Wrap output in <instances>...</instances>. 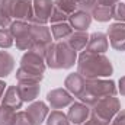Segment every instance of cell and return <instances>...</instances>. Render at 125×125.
Here are the masks:
<instances>
[{
    "instance_id": "28",
    "label": "cell",
    "mask_w": 125,
    "mask_h": 125,
    "mask_svg": "<svg viewBox=\"0 0 125 125\" xmlns=\"http://www.w3.org/2000/svg\"><path fill=\"white\" fill-rule=\"evenodd\" d=\"M114 19L116 22H122L125 23V3L118 1L114 6Z\"/></svg>"
},
{
    "instance_id": "10",
    "label": "cell",
    "mask_w": 125,
    "mask_h": 125,
    "mask_svg": "<svg viewBox=\"0 0 125 125\" xmlns=\"http://www.w3.org/2000/svg\"><path fill=\"white\" fill-rule=\"evenodd\" d=\"M26 114L29 115L33 125H42V122L47 121V116L50 114V108L42 100H33L26 109Z\"/></svg>"
},
{
    "instance_id": "15",
    "label": "cell",
    "mask_w": 125,
    "mask_h": 125,
    "mask_svg": "<svg viewBox=\"0 0 125 125\" xmlns=\"http://www.w3.org/2000/svg\"><path fill=\"white\" fill-rule=\"evenodd\" d=\"M1 105L3 106H7L13 111H18L22 108L23 105V100L21 99V94L18 92V87L16 86H7L6 92L1 97Z\"/></svg>"
},
{
    "instance_id": "21",
    "label": "cell",
    "mask_w": 125,
    "mask_h": 125,
    "mask_svg": "<svg viewBox=\"0 0 125 125\" xmlns=\"http://www.w3.org/2000/svg\"><path fill=\"white\" fill-rule=\"evenodd\" d=\"M16 80L18 83L19 82H26V83H41V80L44 79V74L42 73H36V71H32L28 70L25 67H19L16 70Z\"/></svg>"
},
{
    "instance_id": "36",
    "label": "cell",
    "mask_w": 125,
    "mask_h": 125,
    "mask_svg": "<svg viewBox=\"0 0 125 125\" xmlns=\"http://www.w3.org/2000/svg\"><path fill=\"white\" fill-rule=\"evenodd\" d=\"M118 84H119V87H118V92L121 93V96H125V76L119 79Z\"/></svg>"
},
{
    "instance_id": "17",
    "label": "cell",
    "mask_w": 125,
    "mask_h": 125,
    "mask_svg": "<svg viewBox=\"0 0 125 125\" xmlns=\"http://www.w3.org/2000/svg\"><path fill=\"white\" fill-rule=\"evenodd\" d=\"M31 36L33 42H44V44H52V35L51 29L47 25H41V23H31L29 26Z\"/></svg>"
},
{
    "instance_id": "1",
    "label": "cell",
    "mask_w": 125,
    "mask_h": 125,
    "mask_svg": "<svg viewBox=\"0 0 125 125\" xmlns=\"http://www.w3.org/2000/svg\"><path fill=\"white\" fill-rule=\"evenodd\" d=\"M77 73H80L86 80L105 79L112 76L114 65L105 54L82 51L77 58Z\"/></svg>"
},
{
    "instance_id": "35",
    "label": "cell",
    "mask_w": 125,
    "mask_h": 125,
    "mask_svg": "<svg viewBox=\"0 0 125 125\" xmlns=\"http://www.w3.org/2000/svg\"><path fill=\"white\" fill-rule=\"evenodd\" d=\"M16 1L18 0H0V7L3 10H6L7 13H10V16H12V9H13Z\"/></svg>"
},
{
    "instance_id": "11",
    "label": "cell",
    "mask_w": 125,
    "mask_h": 125,
    "mask_svg": "<svg viewBox=\"0 0 125 125\" xmlns=\"http://www.w3.org/2000/svg\"><path fill=\"white\" fill-rule=\"evenodd\" d=\"M21 67H25L28 70L36 71V73H45L47 70V64H45V58H42L41 55L32 52V51H26L22 58H21Z\"/></svg>"
},
{
    "instance_id": "16",
    "label": "cell",
    "mask_w": 125,
    "mask_h": 125,
    "mask_svg": "<svg viewBox=\"0 0 125 125\" xmlns=\"http://www.w3.org/2000/svg\"><path fill=\"white\" fill-rule=\"evenodd\" d=\"M18 92L21 94V99L23 102H33L41 92L39 83H26V82H19L18 83Z\"/></svg>"
},
{
    "instance_id": "37",
    "label": "cell",
    "mask_w": 125,
    "mask_h": 125,
    "mask_svg": "<svg viewBox=\"0 0 125 125\" xmlns=\"http://www.w3.org/2000/svg\"><path fill=\"white\" fill-rule=\"evenodd\" d=\"M119 0H97L99 4H105V6H115Z\"/></svg>"
},
{
    "instance_id": "12",
    "label": "cell",
    "mask_w": 125,
    "mask_h": 125,
    "mask_svg": "<svg viewBox=\"0 0 125 125\" xmlns=\"http://www.w3.org/2000/svg\"><path fill=\"white\" fill-rule=\"evenodd\" d=\"M64 86L74 97H79L86 89V79L80 73H70L64 80Z\"/></svg>"
},
{
    "instance_id": "5",
    "label": "cell",
    "mask_w": 125,
    "mask_h": 125,
    "mask_svg": "<svg viewBox=\"0 0 125 125\" xmlns=\"http://www.w3.org/2000/svg\"><path fill=\"white\" fill-rule=\"evenodd\" d=\"M54 10V0H33V18L31 23L47 25Z\"/></svg>"
},
{
    "instance_id": "25",
    "label": "cell",
    "mask_w": 125,
    "mask_h": 125,
    "mask_svg": "<svg viewBox=\"0 0 125 125\" xmlns=\"http://www.w3.org/2000/svg\"><path fill=\"white\" fill-rule=\"evenodd\" d=\"M16 111L0 105V125H15Z\"/></svg>"
},
{
    "instance_id": "39",
    "label": "cell",
    "mask_w": 125,
    "mask_h": 125,
    "mask_svg": "<svg viewBox=\"0 0 125 125\" xmlns=\"http://www.w3.org/2000/svg\"><path fill=\"white\" fill-rule=\"evenodd\" d=\"M6 86H7V84H6L3 80H0V102H1V97H3V94L6 92V89H7Z\"/></svg>"
},
{
    "instance_id": "13",
    "label": "cell",
    "mask_w": 125,
    "mask_h": 125,
    "mask_svg": "<svg viewBox=\"0 0 125 125\" xmlns=\"http://www.w3.org/2000/svg\"><path fill=\"white\" fill-rule=\"evenodd\" d=\"M109 48V42H108V36L103 32H94L92 35H89V42L86 47V51L94 52V54H105Z\"/></svg>"
},
{
    "instance_id": "18",
    "label": "cell",
    "mask_w": 125,
    "mask_h": 125,
    "mask_svg": "<svg viewBox=\"0 0 125 125\" xmlns=\"http://www.w3.org/2000/svg\"><path fill=\"white\" fill-rule=\"evenodd\" d=\"M65 42L77 52V51H83L87 47L89 42V35L86 31H73V33L65 39Z\"/></svg>"
},
{
    "instance_id": "40",
    "label": "cell",
    "mask_w": 125,
    "mask_h": 125,
    "mask_svg": "<svg viewBox=\"0 0 125 125\" xmlns=\"http://www.w3.org/2000/svg\"><path fill=\"white\" fill-rule=\"evenodd\" d=\"M0 105H1V102H0Z\"/></svg>"
},
{
    "instance_id": "19",
    "label": "cell",
    "mask_w": 125,
    "mask_h": 125,
    "mask_svg": "<svg viewBox=\"0 0 125 125\" xmlns=\"http://www.w3.org/2000/svg\"><path fill=\"white\" fill-rule=\"evenodd\" d=\"M90 15L97 22H109L111 19H114V6H105L97 3L92 9Z\"/></svg>"
},
{
    "instance_id": "33",
    "label": "cell",
    "mask_w": 125,
    "mask_h": 125,
    "mask_svg": "<svg viewBox=\"0 0 125 125\" xmlns=\"http://www.w3.org/2000/svg\"><path fill=\"white\" fill-rule=\"evenodd\" d=\"M12 22H13V18L10 16V13H7L0 7V28H9Z\"/></svg>"
},
{
    "instance_id": "7",
    "label": "cell",
    "mask_w": 125,
    "mask_h": 125,
    "mask_svg": "<svg viewBox=\"0 0 125 125\" xmlns=\"http://www.w3.org/2000/svg\"><path fill=\"white\" fill-rule=\"evenodd\" d=\"M106 36L111 42V47L116 51H125V23L122 22H115L111 23Z\"/></svg>"
},
{
    "instance_id": "27",
    "label": "cell",
    "mask_w": 125,
    "mask_h": 125,
    "mask_svg": "<svg viewBox=\"0 0 125 125\" xmlns=\"http://www.w3.org/2000/svg\"><path fill=\"white\" fill-rule=\"evenodd\" d=\"M13 44H15V39L9 31V28H0V48L6 50V48L13 47Z\"/></svg>"
},
{
    "instance_id": "22",
    "label": "cell",
    "mask_w": 125,
    "mask_h": 125,
    "mask_svg": "<svg viewBox=\"0 0 125 125\" xmlns=\"http://www.w3.org/2000/svg\"><path fill=\"white\" fill-rule=\"evenodd\" d=\"M71 33H73V28L68 22L51 25V35H52V39H55V41H65Z\"/></svg>"
},
{
    "instance_id": "29",
    "label": "cell",
    "mask_w": 125,
    "mask_h": 125,
    "mask_svg": "<svg viewBox=\"0 0 125 125\" xmlns=\"http://www.w3.org/2000/svg\"><path fill=\"white\" fill-rule=\"evenodd\" d=\"M68 18H70L68 15H65L64 12L58 10L57 7H54V10L51 13V18H50V22H51V25L52 23H61V22H67Z\"/></svg>"
},
{
    "instance_id": "9",
    "label": "cell",
    "mask_w": 125,
    "mask_h": 125,
    "mask_svg": "<svg viewBox=\"0 0 125 125\" xmlns=\"http://www.w3.org/2000/svg\"><path fill=\"white\" fill-rule=\"evenodd\" d=\"M12 18L31 23L33 18V0H18L12 9Z\"/></svg>"
},
{
    "instance_id": "23",
    "label": "cell",
    "mask_w": 125,
    "mask_h": 125,
    "mask_svg": "<svg viewBox=\"0 0 125 125\" xmlns=\"http://www.w3.org/2000/svg\"><path fill=\"white\" fill-rule=\"evenodd\" d=\"M15 70V58L7 51H0V77H7Z\"/></svg>"
},
{
    "instance_id": "30",
    "label": "cell",
    "mask_w": 125,
    "mask_h": 125,
    "mask_svg": "<svg viewBox=\"0 0 125 125\" xmlns=\"http://www.w3.org/2000/svg\"><path fill=\"white\" fill-rule=\"evenodd\" d=\"M77 4V10H84V12H92L94 6L97 4V0H74Z\"/></svg>"
},
{
    "instance_id": "24",
    "label": "cell",
    "mask_w": 125,
    "mask_h": 125,
    "mask_svg": "<svg viewBox=\"0 0 125 125\" xmlns=\"http://www.w3.org/2000/svg\"><path fill=\"white\" fill-rule=\"evenodd\" d=\"M47 125H71V122L68 121L67 115L61 112L60 109H54L48 114L47 116Z\"/></svg>"
},
{
    "instance_id": "26",
    "label": "cell",
    "mask_w": 125,
    "mask_h": 125,
    "mask_svg": "<svg viewBox=\"0 0 125 125\" xmlns=\"http://www.w3.org/2000/svg\"><path fill=\"white\" fill-rule=\"evenodd\" d=\"M54 7H57L58 10L64 12L65 15H71L73 12L77 10V4L74 0H55L54 1Z\"/></svg>"
},
{
    "instance_id": "8",
    "label": "cell",
    "mask_w": 125,
    "mask_h": 125,
    "mask_svg": "<svg viewBox=\"0 0 125 125\" xmlns=\"http://www.w3.org/2000/svg\"><path fill=\"white\" fill-rule=\"evenodd\" d=\"M90 116V106L83 102H73L67 112V118L71 125H83Z\"/></svg>"
},
{
    "instance_id": "34",
    "label": "cell",
    "mask_w": 125,
    "mask_h": 125,
    "mask_svg": "<svg viewBox=\"0 0 125 125\" xmlns=\"http://www.w3.org/2000/svg\"><path fill=\"white\" fill-rule=\"evenodd\" d=\"M111 125H125V109H121L115 118L111 121Z\"/></svg>"
},
{
    "instance_id": "2",
    "label": "cell",
    "mask_w": 125,
    "mask_h": 125,
    "mask_svg": "<svg viewBox=\"0 0 125 125\" xmlns=\"http://www.w3.org/2000/svg\"><path fill=\"white\" fill-rule=\"evenodd\" d=\"M45 64L52 70L71 68L74 64H77V52L65 41H55L50 44L47 50Z\"/></svg>"
},
{
    "instance_id": "6",
    "label": "cell",
    "mask_w": 125,
    "mask_h": 125,
    "mask_svg": "<svg viewBox=\"0 0 125 125\" xmlns=\"http://www.w3.org/2000/svg\"><path fill=\"white\" fill-rule=\"evenodd\" d=\"M47 100L52 109H62L65 106H70L74 102V96L70 93L67 89H52L47 93Z\"/></svg>"
},
{
    "instance_id": "31",
    "label": "cell",
    "mask_w": 125,
    "mask_h": 125,
    "mask_svg": "<svg viewBox=\"0 0 125 125\" xmlns=\"http://www.w3.org/2000/svg\"><path fill=\"white\" fill-rule=\"evenodd\" d=\"M48 44H44V42H32L31 45V50L32 52H35V54H38V55H41L42 58H45V54H47V50H48Z\"/></svg>"
},
{
    "instance_id": "14",
    "label": "cell",
    "mask_w": 125,
    "mask_h": 125,
    "mask_svg": "<svg viewBox=\"0 0 125 125\" xmlns=\"http://www.w3.org/2000/svg\"><path fill=\"white\" fill-rule=\"evenodd\" d=\"M92 15L90 12H84V10H76L70 15L68 18V23L71 25L73 31H87V28L92 23Z\"/></svg>"
},
{
    "instance_id": "4",
    "label": "cell",
    "mask_w": 125,
    "mask_h": 125,
    "mask_svg": "<svg viewBox=\"0 0 125 125\" xmlns=\"http://www.w3.org/2000/svg\"><path fill=\"white\" fill-rule=\"evenodd\" d=\"M121 111V102L116 96H106L99 99L90 108V116L96 118L102 124L109 125L115 115Z\"/></svg>"
},
{
    "instance_id": "3",
    "label": "cell",
    "mask_w": 125,
    "mask_h": 125,
    "mask_svg": "<svg viewBox=\"0 0 125 125\" xmlns=\"http://www.w3.org/2000/svg\"><path fill=\"white\" fill-rule=\"evenodd\" d=\"M116 93H118V87L114 80L92 79V80H86V89L79 96V99L80 102L92 108L99 99L106 97V96H116Z\"/></svg>"
},
{
    "instance_id": "20",
    "label": "cell",
    "mask_w": 125,
    "mask_h": 125,
    "mask_svg": "<svg viewBox=\"0 0 125 125\" xmlns=\"http://www.w3.org/2000/svg\"><path fill=\"white\" fill-rule=\"evenodd\" d=\"M29 26L31 23L29 22H23V21H13L9 26V31L12 33L13 39L18 41V39H22V38H26L31 35V31H29Z\"/></svg>"
},
{
    "instance_id": "32",
    "label": "cell",
    "mask_w": 125,
    "mask_h": 125,
    "mask_svg": "<svg viewBox=\"0 0 125 125\" xmlns=\"http://www.w3.org/2000/svg\"><path fill=\"white\" fill-rule=\"evenodd\" d=\"M15 125H33V122L29 118V115L26 114V111H19V112H16Z\"/></svg>"
},
{
    "instance_id": "38",
    "label": "cell",
    "mask_w": 125,
    "mask_h": 125,
    "mask_svg": "<svg viewBox=\"0 0 125 125\" xmlns=\"http://www.w3.org/2000/svg\"><path fill=\"white\" fill-rule=\"evenodd\" d=\"M84 125H105V124H102L100 121H97V119L93 118V116H89V119L84 122Z\"/></svg>"
}]
</instances>
